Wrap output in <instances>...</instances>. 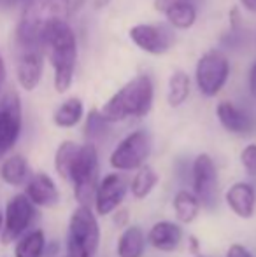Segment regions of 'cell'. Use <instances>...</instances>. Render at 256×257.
<instances>
[{"label": "cell", "mask_w": 256, "mask_h": 257, "mask_svg": "<svg viewBox=\"0 0 256 257\" xmlns=\"http://www.w3.org/2000/svg\"><path fill=\"white\" fill-rule=\"evenodd\" d=\"M48 240L42 229H30L14 245V257H44Z\"/></svg>", "instance_id": "603a6c76"}, {"label": "cell", "mask_w": 256, "mask_h": 257, "mask_svg": "<svg viewBox=\"0 0 256 257\" xmlns=\"http://www.w3.org/2000/svg\"><path fill=\"white\" fill-rule=\"evenodd\" d=\"M216 115H218L219 124L233 135H247L254 126L253 119L228 100H223V102L218 103Z\"/></svg>", "instance_id": "2e32d148"}, {"label": "cell", "mask_w": 256, "mask_h": 257, "mask_svg": "<svg viewBox=\"0 0 256 257\" xmlns=\"http://www.w3.org/2000/svg\"><path fill=\"white\" fill-rule=\"evenodd\" d=\"M225 201L228 208L235 213L239 219H253L256 212V189L253 184L239 182L232 184L225 193Z\"/></svg>", "instance_id": "9a60e30c"}, {"label": "cell", "mask_w": 256, "mask_h": 257, "mask_svg": "<svg viewBox=\"0 0 256 257\" xmlns=\"http://www.w3.org/2000/svg\"><path fill=\"white\" fill-rule=\"evenodd\" d=\"M4 81H6V63H4V58L0 56V88H2Z\"/></svg>", "instance_id": "e575fe53"}, {"label": "cell", "mask_w": 256, "mask_h": 257, "mask_svg": "<svg viewBox=\"0 0 256 257\" xmlns=\"http://www.w3.org/2000/svg\"><path fill=\"white\" fill-rule=\"evenodd\" d=\"M86 4V0H70V13H75V11H79L82 6Z\"/></svg>", "instance_id": "d6a6232c"}, {"label": "cell", "mask_w": 256, "mask_h": 257, "mask_svg": "<svg viewBox=\"0 0 256 257\" xmlns=\"http://www.w3.org/2000/svg\"><path fill=\"white\" fill-rule=\"evenodd\" d=\"M25 196L32 201L35 208H53L60 203V189L56 182L44 172L32 173L28 182L25 184Z\"/></svg>", "instance_id": "7c38bea8"}, {"label": "cell", "mask_w": 256, "mask_h": 257, "mask_svg": "<svg viewBox=\"0 0 256 257\" xmlns=\"http://www.w3.org/2000/svg\"><path fill=\"white\" fill-rule=\"evenodd\" d=\"M128 220H130V217H128V210L127 208H118L116 212L113 213V222H114V226L120 227L121 231H123L127 226H130Z\"/></svg>", "instance_id": "83f0119b"}, {"label": "cell", "mask_w": 256, "mask_h": 257, "mask_svg": "<svg viewBox=\"0 0 256 257\" xmlns=\"http://www.w3.org/2000/svg\"><path fill=\"white\" fill-rule=\"evenodd\" d=\"M240 165L247 175H256V144H247L240 151Z\"/></svg>", "instance_id": "4316f807"}, {"label": "cell", "mask_w": 256, "mask_h": 257, "mask_svg": "<svg viewBox=\"0 0 256 257\" xmlns=\"http://www.w3.org/2000/svg\"><path fill=\"white\" fill-rule=\"evenodd\" d=\"M23 128V108L16 91H7L0 98V158L16 146Z\"/></svg>", "instance_id": "9c48e42d"}, {"label": "cell", "mask_w": 256, "mask_h": 257, "mask_svg": "<svg viewBox=\"0 0 256 257\" xmlns=\"http://www.w3.org/2000/svg\"><path fill=\"white\" fill-rule=\"evenodd\" d=\"M240 4H242V6L246 7L247 11H251V13H256V0H240Z\"/></svg>", "instance_id": "836d02e7"}, {"label": "cell", "mask_w": 256, "mask_h": 257, "mask_svg": "<svg viewBox=\"0 0 256 257\" xmlns=\"http://www.w3.org/2000/svg\"><path fill=\"white\" fill-rule=\"evenodd\" d=\"M100 224L92 206L77 205L67 227V257H95L100 247Z\"/></svg>", "instance_id": "3957f363"}, {"label": "cell", "mask_w": 256, "mask_h": 257, "mask_svg": "<svg viewBox=\"0 0 256 257\" xmlns=\"http://www.w3.org/2000/svg\"><path fill=\"white\" fill-rule=\"evenodd\" d=\"M225 257H254V255L251 254V250L247 247H244V245H240V243H233L228 247Z\"/></svg>", "instance_id": "f1b7e54d"}, {"label": "cell", "mask_w": 256, "mask_h": 257, "mask_svg": "<svg viewBox=\"0 0 256 257\" xmlns=\"http://www.w3.org/2000/svg\"><path fill=\"white\" fill-rule=\"evenodd\" d=\"M249 91H251V95L256 98V63L251 67V70H249Z\"/></svg>", "instance_id": "4dcf8cb0"}, {"label": "cell", "mask_w": 256, "mask_h": 257, "mask_svg": "<svg viewBox=\"0 0 256 257\" xmlns=\"http://www.w3.org/2000/svg\"><path fill=\"white\" fill-rule=\"evenodd\" d=\"M151 137L146 130H135L128 133L109 156V165L113 170L120 172H137L146 165L151 154Z\"/></svg>", "instance_id": "5b68a950"}, {"label": "cell", "mask_w": 256, "mask_h": 257, "mask_svg": "<svg viewBox=\"0 0 256 257\" xmlns=\"http://www.w3.org/2000/svg\"><path fill=\"white\" fill-rule=\"evenodd\" d=\"M195 257H207V255H202V254H200V255H195Z\"/></svg>", "instance_id": "74e56055"}, {"label": "cell", "mask_w": 256, "mask_h": 257, "mask_svg": "<svg viewBox=\"0 0 256 257\" xmlns=\"http://www.w3.org/2000/svg\"><path fill=\"white\" fill-rule=\"evenodd\" d=\"M32 177V170L27 158L21 154H13L6 158L0 165V179L11 187H21Z\"/></svg>", "instance_id": "ac0fdd59"}, {"label": "cell", "mask_w": 256, "mask_h": 257, "mask_svg": "<svg viewBox=\"0 0 256 257\" xmlns=\"http://www.w3.org/2000/svg\"><path fill=\"white\" fill-rule=\"evenodd\" d=\"M128 193V182L118 172L107 173L100 179L93 196V212L97 215H113L121 208Z\"/></svg>", "instance_id": "30bf717a"}, {"label": "cell", "mask_w": 256, "mask_h": 257, "mask_svg": "<svg viewBox=\"0 0 256 257\" xmlns=\"http://www.w3.org/2000/svg\"><path fill=\"white\" fill-rule=\"evenodd\" d=\"M147 247L146 233L137 224H130L121 231L116 243L118 257H144Z\"/></svg>", "instance_id": "e0dca14e"}, {"label": "cell", "mask_w": 256, "mask_h": 257, "mask_svg": "<svg viewBox=\"0 0 256 257\" xmlns=\"http://www.w3.org/2000/svg\"><path fill=\"white\" fill-rule=\"evenodd\" d=\"M163 16L170 23V27L178 30H188L197 21V7L192 0H174L170 6L165 9Z\"/></svg>", "instance_id": "d6986e66"}, {"label": "cell", "mask_w": 256, "mask_h": 257, "mask_svg": "<svg viewBox=\"0 0 256 257\" xmlns=\"http://www.w3.org/2000/svg\"><path fill=\"white\" fill-rule=\"evenodd\" d=\"M200 208L202 206L198 203L197 196L193 194V191L179 189L174 194L172 210H174V215L179 224H192L200 213Z\"/></svg>", "instance_id": "ffe728a7"}, {"label": "cell", "mask_w": 256, "mask_h": 257, "mask_svg": "<svg viewBox=\"0 0 256 257\" xmlns=\"http://www.w3.org/2000/svg\"><path fill=\"white\" fill-rule=\"evenodd\" d=\"M82 115H84V105H82L81 98L77 96H70L63 103L58 105V108L53 114V122L55 126L63 130L74 128L81 122Z\"/></svg>", "instance_id": "7402d4cb"}, {"label": "cell", "mask_w": 256, "mask_h": 257, "mask_svg": "<svg viewBox=\"0 0 256 257\" xmlns=\"http://www.w3.org/2000/svg\"><path fill=\"white\" fill-rule=\"evenodd\" d=\"M79 146H81V144H75V142H72V140H65V142L60 144L55 153L56 175L62 180H65V182L68 180V170H70L72 161H74L75 154H77Z\"/></svg>", "instance_id": "d4e9b609"}, {"label": "cell", "mask_w": 256, "mask_h": 257, "mask_svg": "<svg viewBox=\"0 0 256 257\" xmlns=\"http://www.w3.org/2000/svg\"><path fill=\"white\" fill-rule=\"evenodd\" d=\"M42 53L41 49H27L18 51L16 75L18 82L25 91H34L42 79Z\"/></svg>", "instance_id": "5bb4252c"}, {"label": "cell", "mask_w": 256, "mask_h": 257, "mask_svg": "<svg viewBox=\"0 0 256 257\" xmlns=\"http://www.w3.org/2000/svg\"><path fill=\"white\" fill-rule=\"evenodd\" d=\"M158 180H160V175L158 172L153 168L151 165H144L140 166L139 170L135 172V175L132 177V182L128 184V191L132 193V196L135 200H146L151 193L156 187Z\"/></svg>", "instance_id": "44dd1931"}, {"label": "cell", "mask_w": 256, "mask_h": 257, "mask_svg": "<svg viewBox=\"0 0 256 257\" xmlns=\"http://www.w3.org/2000/svg\"><path fill=\"white\" fill-rule=\"evenodd\" d=\"M230 75L228 58L219 51H207L198 60L195 68L197 88L207 98L216 96L226 84Z\"/></svg>", "instance_id": "ba28073f"}, {"label": "cell", "mask_w": 256, "mask_h": 257, "mask_svg": "<svg viewBox=\"0 0 256 257\" xmlns=\"http://www.w3.org/2000/svg\"><path fill=\"white\" fill-rule=\"evenodd\" d=\"M239 23H240L239 9H237V7H233V9L230 11V25H232V28L235 30V28L239 27Z\"/></svg>", "instance_id": "1f68e13d"}, {"label": "cell", "mask_w": 256, "mask_h": 257, "mask_svg": "<svg viewBox=\"0 0 256 257\" xmlns=\"http://www.w3.org/2000/svg\"><path fill=\"white\" fill-rule=\"evenodd\" d=\"M128 35L137 48L146 51L147 54H153V56L165 54L170 49L172 41H174L170 32L158 25H135L130 28Z\"/></svg>", "instance_id": "8fae6325"}, {"label": "cell", "mask_w": 256, "mask_h": 257, "mask_svg": "<svg viewBox=\"0 0 256 257\" xmlns=\"http://www.w3.org/2000/svg\"><path fill=\"white\" fill-rule=\"evenodd\" d=\"M153 81L147 75H137L104 103L100 114L111 124L127 119L146 117L153 107Z\"/></svg>", "instance_id": "7a4b0ae2"}, {"label": "cell", "mask_w": 256, "mask_h": 257, "mask_svg": "<svg viewBox=\"0 0 256 257\" xmlns=\"http://www.w3.org/2000/svg\"><path fill=\"white\" fill-rule=\"evenodd\" d=\"M192 186L198 203L205 210H214L219 201V173L214 159L202 153L193 159Z\"/></svg>", "instance_id": "8992f818"}, {"label": "cell", "mask_w": 256, "mask_h": 257, "mask_svg": "<svg viewBox=\"0 0 256 257\" xmlns=\"http://www.w3.org/2000/svg\"><path fill=\"white\" fill-rule=\"evenodd\" d=\"M109 2L111 0H93V7H95L97 11H100V9H104V7L109 6Z\"/></svg>", "instance_id": "d590c367"}, {"label": "cell", "mask_w": 256, "mask_h": 257, "mask_svg": "<svg viewBox=\"0 0 256 257\" xmlns=\"http://www.w3.org/2000/svg\"><path fill=\"white\" fill-rule=\"evenodd\" d=\"M147 245L160 252H174L179 248L183 238H185V231H183L181 224L174 222V220H158L149 227L146 234Z\"/></svg>", "instance_id": "4fadbf2b"}, {"label": "cell", "mask_w": 256, "mask_h": 257, "mask_svg": "<svg viewBox=\"0 0 256 257\" xmlns=\"http://www.w3.org/2000/svg\"><path fill=\"white\" fill-rule=\"evenodd\" d=\"M74 189L77 205L90 206L93 203L97 186L100 182V161L95 144H81L68 170V180Z\"/></svg>", "instance_id": "277c9868"}, {"label": "cell", "mask_w": 256, "mask_h": 257, "mask_svg": "<svg viewBox=\"0 0 256 257\" xmlns=\"http://www.w3.org/2000/svg\"><path fill=\"white\" fill-rule=\"evenodd\" d=\"M35 217H37V208L23 193L11 196L6 203V210H4V231L0 236L2 243L9 245L13 241H18L23 234H27Z\"/></svg>", "instance_id": "52a82bcc"}, {"label": "cell", "mask_w": 256, "mask_h": 257, "mask_svg": "<svg viewBox=\"0 0 256 257\" xmlns=\"http://www.w3.org/2000/svg\"><path fill=\"white\" fill-rule=\"evenodd\" d=\"M109 124L106 119L102 117L100 110L93 108L88 115H86V122H84V137L88 139L90 144H93L97 139H102L107 132H109Z\"/></svg>", "instance_id": "484cf974"}, {"label": "cell", "mask_w": 256, "mask_h": 257, "mask_svg": "<svg viewBox=\"0 0 256 257\" xmlns=\"http://www.w3.org/2000/svg\"><path fill=\"white\" fill-rule=\"evenodd\" d=\"M190 88H192V82L186 72L178 70L170 75L168 79V91H167V102L170 107L178 108L188 100L190 96Z\"/></svg>", "instance_id": "cb8c5ba5"}, {"label": "cell", "mask_w": 256, "mask_h": 257, "mask_svg": "<svg viewBox=\"0 0 256 257\" xmlns=\"http://www.w3.org/2000/svg\"><path fill=\"white\" fill-rule=\"evenodd\" d=\"M188 248L193 255H200V241L195 234H188Z\"/></svg>", "instance_id": "f546056e"}, {"label": "cell", "mask_w": 256, "mask_h": 257, "mask_svg": "<svg viewBox=\"0 0 256 257\" xmlns=\"http://www.w3.org/2000/svg\"><path fill=\"white\" fill-rule=\"evenodd\" d=\"M42 49L48 53V58L55 72V89L65 93L70 89L74 81L75 61H77V41L75 34L62 16L48 20L42 34Z\"/></svg>", "instance_id": "6da1fadb"}, {"label": "cell", "mask_w": 256, "mask_h": 257, "mask_svg": "<svg viewBox=\"0 0 256 257\" xmlns=\"http://www.w3.org/2000/svg\"><path fill=\"white\" fill-rule=\"evenodd\" d=\"M2 231H4V212L0 210V236H2Z\"/></svg>", "instance_id": "8d00e7d4"}]
</instances>
